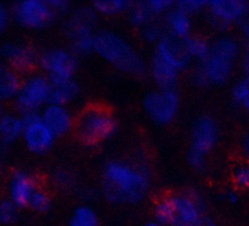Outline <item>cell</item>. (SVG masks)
Here are the masks:
<instances>
[{"mask_svg": "<svg viewBox=\"0 0 249 226\" xmlns=\"http://www.w3.org/2000/svg\"><path fill=\"white\" fill-rule=\"evenodd\" d=\"M149 188L150 171L144 162L112 159L105 163L102 191L110 203H140Z\"/></svg>", "mask_w": 249, "mask_h": 226, "instance_id": "6da1fadb", "label": "cell"}, {"mask_svg": "<svg viewBox=\"0 0 249 226\" xmlns=\"http://www.w3.org/2000/svg\"><path fill=\"white\" fill-rule=\"evenodd\" d=\"M202 196L195 188L165 192L153 203L154 220L166 226H196L204 216Z\"/></svg>", "mask_w": 249, "mask_h": 226, "instance_id": "7a4b0ae2", "label": "cell"}, {"mask_svg": "<svg viewBox=\"0 0 249 226\" xmlns=\"http://www.w3.org/2000/svg\"><path fill=\"white\" fill-rule=\"evenodd\" d=\"M94 52L120 71L133 76H142L148 71L147 64L137 50L127 39L112 31L95 33Z\"/></svg>", "mask_w": 249, "mask_h": 226, "instance_id": "3957f363", "label": "cell"}, {"mask_svg": "<svg viewBox=\"0 0 249 226\" xmlns=\"http://www.w3.org/2000/svg\"><path fill=\"white\" fill-rule=\"evenodd\" d=\"M117 127V120L111 109L104 104L94 103L78 113L72 132L81 144L95 147L114 136Z\"/></svg>", "mask_w": 249, "mask_h": 226, "instance_id": "277c9868", "label": "cell"}, {"mask_svg": "<svg viewBox=\"0 0 249 226\" xmlns=\"http://www.w3.org/2000/svg\"><path fill=\"white\" fill-rule=\"evenodd\" d=\"M52 82L42 72H33L23 77L18 94L14 104L20 114L25 113H40L49 103Z\"/></svg>", "mask_w": 249, "mask_h": 226, "instance_id": "5b68a950", "label": "cell"}, {"mask_svg": "<svg viewBox=\"0 0 249 226\" xmlns=\"http://www.w3.org/2000/svg\"><path fill=\"white\" fill-rule=\"evenodd\" d=\"M38 66L52 85L72 80L78 66L77 55L71 49L53 47L45 49L38 56Z\"/></svg>", "mask_w": 249, "mask_h": 226, "instance_id": "8992f818", "label": "cell"}, {"mask_svg": "<svg viewBox=\"0 0 249 226\" xmlns=\"http://www.w3.org/2000/svg\"><path fill=\"white\" fill-rule=\"evenodd\" d=\"M179 93L176 88H157L143 97V109L153 122L160 126L176 119L179 110Z\"/></svg>", "mask_w": 249, "mask_h": 226, "instance_id": "52a82bcc", "label": "cell"}, {"mask_svg": "<svg viewBox=\"0 0 249 226\" xmlns=\"http://www.w3.org/2000/svg\"><path fill=\"white\" fill-rule=\"evenodd\" d=\"M20 115L23 122L21 138L26 148L33 154H44L50 151L56 136L43 121L40 113H25Z\"/></svg>", "mask_w": 249, "mask_h": 226, "instance_id": "ba28073f", "label": "cell"}, {"mask_svg": "<svg viewBox=\"0 0 249 226\" xmlns=\"http://www.w3.org/2000/svg\"><path fill=\"white\" fill-rule=\"evenodd\" d=\"M11 18L28 30H42L54 21L56 15L49 1L44 0H22L11 9Z\"/></svg>", "mask_w": 249, "mask_h": 226, "instance_id": "9c48e42d", "label": "cell"}, {"mask_svg": "<svg viewBox=\"0 0 249 226\" xmlns=\"http://www.w3.org/2000/svg\"><path fill=\"white\" fill-rule=\"evenodd\" d=\"M248 10L249 4L243 0H213L208 1V21L214 30L225 31L241 22Z\"/></svg>", "mask_w": 249, "mask_h": 226, "instance_id": "30bf717a", "label": "cell"}, {"mask_svg": "<svg viewBox=\"0 0 249 226\" xmlns=\"http://www.w3.org/2000/svg\"><path fill=\"white\" fill-rule=\"evenodd\" d=\"M219 139V126L214 117L202 115L197 117L191 129L190 149L208 155Z\"/></svg>", "mask_w": 249, "mask_h": 226, "instance_id": "8fae6325", "label": "cell"}, {"mask_svg": "<svg viewBox=\"0 0 249 226\" xmlns=\"http://www.w3.org/2000/svg\"><path fill=\"white\" fill-rule=\"evenodd\" d=\"M154 54L175 67L177 71L187 69L192 61L186 49L183 38L175 37L170 33H165L161 39L158 42V44L155 45Z\"/></svg>", "mask_w": 249, "mask_h": 226, "instance_id": "7c38bea8", "label": "cell"}, {"mask_svg": "<svg viewBox=\"0 0 249 226\" xmlns=\"http://www.w3.org/2000/svg\"><path fill=\"white\" fill-rule=\"evenodd\" d=\"M39 187L38 179L23 169H16L10 174L6 184L8 198L11 199L18 208L28 207L31 196Z\"/></svg>", "mask_w": 249, "mask_h": 226, "instance_id": "4fadbf2b", "label": "cell"}, {"mask_svg": "<svg viewBox=\"0 0 249 226\" xmlns=\"http://www.w3.org/2000/svg\"><path fill=\"white\" fill-rule=\"evenodd\" d=\"M1 57L9 64L11 70L18 72H28L38 65V56L31 45L21 42H8L0 48Z\"/></svg>", "mask_w": 249, "mask_h": 226, "instance_id": "5bb4252c", "label": "cell"}, {"mask_svg": "<svg viewBox=\"0 0 249 226\" xmlns=\"http://www.w3.org/2000/svg\"><path fill=\"white\" fill-rule=\"evenodd\" d=\"M40 116L56 137H62L73 130L75 116L66 105L48 103L42 110Z\"/></svg>", "mask_w": 249, "mask_h": 226, "instance_id": "9a60e30c", "label": "cell"}, {"mask_svg": "<svg viewBox=\"0 0 249 226\" xmlns=\"http://www.w3.org/2000/svg\"><path fill=\"white\" fill-rule=\"evenodd\" d=\"M97 21L98 14L95 13L94 9L82 6V8L76 9L69 15V18L64 22L62 30L70 39H73L86 33H93Z\"/></svg>", "mask_w": 249, "mask_h": 226, "instance_id": "2e32d148", "label": "cell"}, {"mask_svg": "<svg viewBox=\"0 0 249 226\" xmlns=\"http://www.w3.org/2000/svg\"><path fill=\"white\" fill-rule=\"evenodd\" d=\"M198 65L204 71L209 85H224L231 78L234 70V61L215 53H210L209 56Z\"/></svg>", "mask_w": 249, "mask_h": 226, "instance_id": "e0dca14e", "label": "cell"}, {"mask_svg": "<svg viewBox=\"0 0 249 226\" xmlns=\"http://www.w3.org/2000/svg\"><path fill=\"white\" fill-rule=\"evenodd\" d=\"M148 72L158 88H175L178 81L179 71L155 54H153L148 65Z\"/></svg>", "mask_w": 249, "mask_h": 226, "instance_id": "ac0fdd59", "label": "cell"}, {"mask_svg": "<svg viewBox=\"0 0 249 226\" xmlns=\"http://www.w3.org/2000/svg\"><path fill=\"white\" fill-rule=\"evenodd\" d=\"M164 27L166 33L184 39L192 35V19L188 14L174 5V8L164 16Z\"/></svg>", "mask_w": 249, "mask_h": 226, "instance_id": "d6986e66", "label": "cell"}, {"mask_svg": "<svg viewBox=\"0 0 249 226\" xmlns=\"http://www.w3.org/2000/svg\"><path fill=\"white\" fill-rule=\"evenodd\" d=\"M23 122L21 115L4 113L0 117V146L9 147L22 137Z\"/></svg>", "mask_w": 249, "mask_h": 226, "instance_id": "ffe728a7", "label": "cell"}, {"mask_svg": "<svg viewBox=\"0 0 249 226\" xmlns=\"http://www.w3.org/2000/svg\"><path fill=\"white\" fill-rule=\"evenodd\" d=\"M22 80L20 74L11 69H3L0 72V100H15Z\"/></svg>", "mask_w": 249, "mask_h": 226, "instance_id": "44dd1931", "label": "cell"}, {"mask_svg": "<svg viewBox=\"0 0 249 226\" xmlns=\"http://www.w3.org/2000/svg\"><path fill=\"white\" fill-rule=\"evenodd\" d=\"M80 94V86L75 80H69L65 82L52 86L49 103L59 105H66L75 100Z\"/></svg>", "mask_w": 249, "mask_h": 226, "instance_id": "7402d4cb", "label": "cell"}, {"mask_svg": "<svg viewBox=\"0 0 249 226\" xmlns=\"http://www.w3.org/2000/svg\"><path fill=\"white\" fill-rule=\"evenodd\" d=\"M184 45L191 59L197 60L199 64L204 61L212 53V43L199 35H190L184 38Z\"/></svg>", "mask_w": 249, "mask_h": 226, "instance_id": "603a6c76", "label": "cell"}, {"mask_svg": "<svg viewBox=\"0 0 249 226\" xmlns=\"http://www.w3.org/2000/svg\"><path fill=\"white\" fill-rule=\"evenodd\" d=\"M212 53L236 61L241 53V48L236 38L229 35H222L212 42Z\"/></svg>", "mask_w": 249, "mask_h": 226, "instance_id": "cb8c5ba5", "label": "cell"}, {"mask_svg": "<svg viewBox=\"0 0 249 226\" xmlns=\"http://www.w3.org/2000/svg\"><path fill=\"white\" fill-rule=\"evenodd\" d=\"M68 226H99V218L92 207L83 203L73 209Z\"/></svg>", "mask_w": 249, "mask_h": 226, "instance_id": "d4e9b609", "label": "cell"}, {"mask_svg": "<svg viewBox=\"0 0 249 226\" xmlns=\"http://www.w3.org/2000/svg\"><path fill=\"white\" fill-rule=\"evenodd\" d=\"M127 19L131 25L138 28H142L143 26L153 21H157L148 5V1H137V3L131 4L127 11Z\"/></svg>", "mask_w": 249, "mask_h": 226, "instance_id": "484cf974", "label": "cell"}, {"mask_svg": "<svg viewBox=\"0 0 249 226\" xmlns=\"http://www.w3.org/2000/svg\"><path fill=\"white\" fill-rule=\"evenodd\" d=\"M127 0H97L93 3L92 8L98 15L115 16L122 13H127L131 6Z\"/></svg>", "mask_w": 249, "mask_h": 226, "instance_id": "4316f807", "label": "cell"}, {"mask_svg": "<svg viewBox=\"0 0 249 226\" xmlns=\"http://www.w3.org/2000/svg\"><path fill=\"white\" fill-rule=\"evenodd\" d=\"M53 199L49 192L43 187H38L31 196L28 207L37 213H47L52 208Z\"/></svg>", "mask_w": 249, "mask_h": 226, "instance_id": "83f0119b", "label": "cell"}, {"mask_svg": "<svg viewBox=\"0 0 249 226\" xmlns=\"http://www.w3.org/2000/svg\"><path fill=\"white\" fill-rule=\"evenodd\" d=\"M231 180L236 189H249V164L246 160L233 165Z\"/></svg>", "mask_w": 249, "mask_h": 226, "instance_id": "f1b7e54d", "label": "cell"}, {"mask_svg": "<svg viewBox=\"0 0 249 226\" xmlns=\"http://www.w3.org/2000/svg\"><path fill=\"white\" fill-rule=\"evenodd\" d=\"M95 33H86L71 39V50L76 55H87L94 52Z\"/></svg>", "mask_w": 249, "mask_h": 226, "instance_id": "f546056e", "label": "cell"}, {"mask_svg": "<svg viewBox=\"0 0 249 226\" xmlns=\"http://www.w3.org/2000/svg\"><path fill=\"white\" fill-rule=\"evenodd\" d=\"M165 33H166V31H165L164 25L159 23L158 21H153V22L140 28L141 38L143 39V42L149 43V44L157 45Z\"/></svg>", "mask_w": 249, "mask_h": 226, "instance_id": "4dcf8cb0", "label": "cell"}, {"mask_svg": "<svg viewBox=\"0 0 249 226\" xmlns=\"http://www.w3.org/2000/svg\"><path fill=\"white\" fill-rule=\"evenodd\" d=\"M18 207L11 199H0V224L1 225H11L18 218Z\"/></svg>", "mask_w": 249, "mask_h": 226, "instance_id": "1f68e13d", "label": "cell"}, {"mask_svg": "<svg viewBox=\"0 0 249 226\" xmlns=\"http://www.w3.org/2000/svg\"><path fill=\"white\" fill-rule=\"evenodd\" d=\"M52 182L59 188L69 189L76 185V176L69 169L59 168L52 172Z\"/></svg>", "mask_w": 249, "mask_h": 226, "instance_id": "d6a6232c", "label": "cell"}, {"mask_svg": "<svg viewBox=\"0 0 249 226\" xmlns=\"http://www.w3.org/2000/svg\"><path fill=\"white\" fill-rule=\"evenodd\" d=\"M232 99L236 104L243 105L244 102L247 100V98L249 97V80L247 77L241 78L239 81H237L233 85L231 91Z\"/></svg>", "mask_w": 249, "mask_h": 226, "instance_id": "836d02e7", "label": "cell"}, {"mask_svg": "<svg viewBox=\"0 0 249 226\" xmlns=\"http://www.w3.org/2000/svg\"><path fill=\"white\" fill-rule=\"evenodd\" d=\"M175 5L190 16H192L200 13V11L207 10L208 1H203V0H181V1L175 3Z\"/></svg>", "mask_w": 249, "mask_h": 226, "instance_id": "e575fe53", "label": "cell"}, {"mask_svg": "<svg viewBox=\"0 0 249 226\" xmlns=\"http://www.w3.org/2000/svg\"><path fill=\"white\" fill-rule=\"evenodd\" d=\"M207 157L208 155L196 152L193 149H188V152H187V162L191 165V168L198 170V171L205 169V167H207Z\"/></svg>", "mask_w": 249, "mask_h": 226, "instance_id": "d590c367", "label": "cell"}, {"mask_svg": "<svg viewBox=\"0 0 249 226\" xmlns=\"http://www.w3.org/2000/svg\"><path fill=\"white\" fill-rule=\"evenodd\" d=\"M191 80H192L193 85L198 86V87H207V86H210L209 82H208L207 77H205L204 71L202 70V67L198 65L195 70L191 74Z\"/></svg>", "mask_w": 249, "mask_h": 226, "instance_id": "8d00e7d4", "label": "cell"}, {"mask_svg": "<svg viewBox=\"0 0 249 226\" xmlns=\"http://www.w3.org/2000/svg\"><path fill=\"white\" fill-rule=\"evenodd\" d=\"M49 4L56 16L65 15L69 11V9H70V4L65 1V0H49Z\"/></svg>", "mask_w": 249, "mask_h": 226, "instance_id": "74e56055", "label": "cell"}, {"mask_svg": "<svg viewBox=\"0 0 249 226\" xmlns=\"http://www.w3.org/2000/svg\"><path fill=\"white\" fill-rule=\"evenodd\" d=\"M11 13L8 10V8L0 4V33L6 30L10 22Z\"/></svg>", "mask_w": 249, "mask_h": 226, "instance_id": "f35d334b", "label": "cell"}, {"mask_svg": "<svg viewBox=\"0 0 249 226\" xmlns=\"http://www.w3.org/2000/svg\"><path fill=\"white\" fill-rule=\"evenodd\" d=\"M238 26H239V31H241L242 36L244 37V39H246L247 44H248V48H249V10L248 13H247V15L242 19L241 22L238 23Z\"/></svg>", "mask_w": 249, "mask_h": 226, "instance_id": "ab89813d", "label": "cell"}, {"mask_svg": "<svg viewBox=\"0 0 249 226\" xmlns=\"http://www.w3.org/2000/svg\"><path fill=\"white\" fill-rule=\"evenodd\" d=\"M224 198H225V201L229 202L230 204H234L238 202L239 194H238V192H237L236 188H230L225 192Z\"/></svg>", "mask_w": 249, "mask_h": 226, "instance_id": "60d3db41", "label": "cell"}, {"mask_svg": "<svg viewBox=\"0 0 249 226\" xmlns=\"http://www.w3.org/2000/svg\"><path fill=\"white\" fill-rule=\"evenodd\" d=\"M242 151H243L244 160L249 164V133L246 134L242 139Z\"/></svg>", "mask_w": 249, "mask_h": 226, "instance_id": "b9f144b4", "label": "cell"}, {"mask_svg": "<svg viewBox=\"0 0 249 226\" xmlns=\"http://www.w3.org/2000/svg\"><path fill=\"white\" fill-rule=\"evenodd\" d=\"M78 192H80L78 196H81L85 199H90L92 197H94V191H93L92 188H89V187H83V188H81Z\"/></svg>", "mask_w": 249, "mask_h": 226, "instance_id": "7bdbcfd3", "label": "cell"}, {"mask_svg": "<svg viewBox=\"0 0 249 226\" xmlns=\"http://www.w3.org/2000/svg\"><path fill=\"white\" fill-rule=\"evenodd\" d=\"M242 65H243V71L244 74H246V77L249 80V48L247 49L246 54H244Z\"/></svg>", "mask_w": 249, "mask_h": 226, "instance_id": "ee69618b", "label": "cell"}, {"mask_svg": "<svg viewBox=\"0 0 249 226\" xmlns=\"http://www.w3.org/2000/svg\"><path fill=\"white\" fill-rule=\"evenodd\" d=\"M196 226H216V225H215V223L213 219L208 218V216L204 215L202 219H200V221Z\"/></svg>", "mask_w": 249, "mask_h": 226, "instance_id": "f6af8a7d", "label": "cell"}, {"mask_svg": "<svg viewBox=\"0 0 249 226\" xmlns=\"http://www.w3.org/2000/svg\"><path fill=\"white\" fill-rule=\"evenodd\" d=\"M142 226H166V225H164V224L159 223V221H157L153 219V220H149V221H147V223L143 224Z\"/></svg>", "mask_w": 249, "mask_h": 226, "instance_id": "bcb514c9", "label": "cell"}, {"mask_svg": "<svg viewBox=\"0 0 249 226\" xmlns=\"http://www.w3.org/2000/svg\"><path fill=\"white\" fill-rule=\"evenodd\" d=\"M242 107H243L244 110H246V112L249 114V97L247 98V100H246V102H244V104L242 105Z\"/></svg>", "mask_w": 249, "mask_h": 226, "instance_id": "7dc6e473", "label": "cell"}, {"mask_svg": "<svg viewBox=\"0 0 249 226\" xmlns=\"http://www.w3.org/2000/svg\"><path fill=\"white\" fill-rule=\"evenodd\" d=\"M3 114H4V113H3V108H1V105H0V117L3 116Z\"/></svg>", "mask_w": 249, "mask_h": 226, "instance_id": "c3c4849f", "label": "cell"}, {"mask_svg": "<svg viewBox=\"0 0 249 226\" xmlns=\"http://www.w3.org/2000/svg\"><path fill=\"white\" fill-rule=\"evenodd\" d=\"M1 70L3 69H1V61H0V72H1Z\"/></svg>", "mask_w": 249, "mask_h": 226, "instance_id": "681fc988", "label": "cell"}]
</instances>
